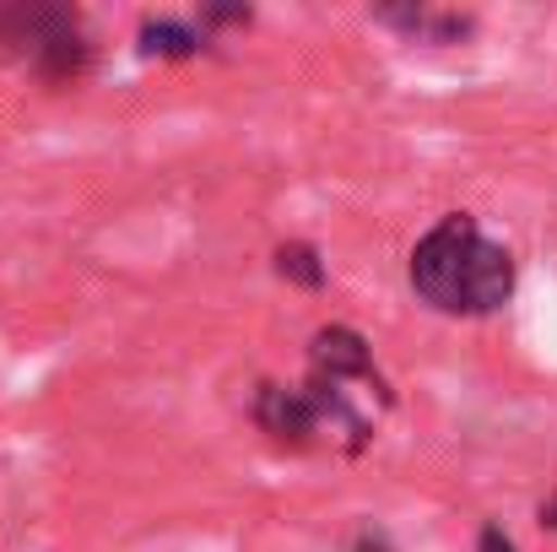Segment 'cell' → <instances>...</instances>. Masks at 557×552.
Returning a JSON list of instances; mask_svg holds the SVG:
<instances>
[{"mask_svg": "<svg viewBox=\"0 0 557 552\" xmlns=\"http://www.w3.org/2000/svg\"><path fill=\"white\" fill-rule=\"evenodd\" d=\"M411 287L438 315H493L515 293V260L504 244H493L476 217L449 211L438 228H428L411 249Z\"/></svg>", "mask_w": 557, "mask_h": 552, "instance_id": "obj_1", "label": "cell"}, {"mask_svg": "<svg viewBox=\"0 0 557 552\" xmlns=\"http://www.w3.org/2000/svg\"><path fill=\"white\" fill-rule=\"evenodd\" d=\"M65 27H76V11L65 5H0V60H16V54H33L60 38Z\"/></svg>", "mask_w": 557, "mask_h": 552, "instance_id": "obj_2", "label": "cell"}, {"mask_svg": "<svg viewBox=\"0 0 557 552\" xmlns=\"http://www.w3.org/2000/svg\"><path fill=\"white\" fill-rule=\"evenodd\" d=\"M309 358H314V379H320V384H342V379H373L369 342H363L358 331H347V326H331V331H320V336H314V347H309Z\"/></svg>", "mask_w": 557, "mask_h": 552, "instance_id": "obj_3", "label": "cell"}, {"mask_svg": "<svg viewBox=\"0 0 557 552\" xmlns=\"http://www.w3.org/2000/svg\"><path fill=\"white\" fill-rule=\"evenodd\" d=\"M141 49H147V54H169V60H189V54L200 49V33L185 27V22L158 16V22H147V27H141Z\"/></svg>", "mask_w": 557, "mask_h": 552, "instance_id": "obj_4", "label": "cell"}, {"mask_svg": "<svg viewBox=\"0 0 557 552\" xmlns=\"http://www.w3.org/2000/svg\"><path fill=\"white\" fill-rule=\"evenodd\" d=\"M276 271L287 282H298V287H325V266H320V255L309 244H282L276 249Z\"/></svg>", "mask_w": 557, "mask_h": 552, "instance_id": "obj_5", "label": "cell"}, {"mask_svg": "<svg viewBox=\"0 0 557 552\" xmlns=\"http://www.w3.org/2000/svg\"><path fill=\"white\" fill-rule=\"evenodd\" d=\"M476 552H515V542L504 537V526H487V531H482V542H476Z\"/></svg>", "mask_w": 557, "mask_h": 552, "instance_id": "obj_6", "label": "cell"}, {"mask_svg": "<svg viewBox=\"0 0 557 552\" xmlns=\"http://www.w3.org/2000/svg\"><path fill=\"white\" fill-rule=\"evenodd\" d=\"M542 526H547V531H557V493L542 504Z\"/></svg>", "mask_w": 557, "mask_h": 552, "instance_id": "obj_7", "label": "cell"}]
</instances>
